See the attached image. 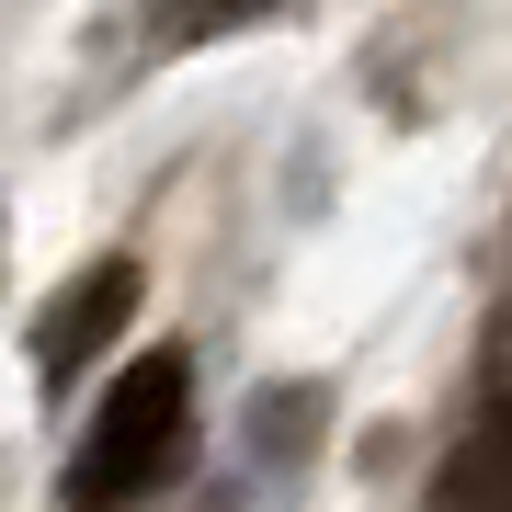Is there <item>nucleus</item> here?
Masks as SVG:
<instances>
[{"label": "nucleus", "mask_w": 512, "mask_h": 512, "mask_svg": "<svg viewBox=\"0 0 512 512\" xmlns=\"http://www.w3.org/2000/svg\"><path fill=\"white\" fill-rule=\"evenodd\" d=\"M183 421H194V353H137L126 376L103 387V410H92V433H80V456H69V512H126L160 490V467L183 456Z\"/></svg>", "instance_id": "1"}, {"label": "nucleus", "mask_w": 512, "mask_h": 512, "mask_svg": "<svg viewBox=\"0 0 512 512\" xmlns=\"http://www.w3.org/2000/svg\"><path fill=\"white\" fill-rule=\"evenodd\" d=\"M126 308H137V262H103V274H80V285L46 308V330H35V365H46V376H80V365H92V342H103Z\"/></svg>", "instance_id": "2"}, {"label": "nucleus", "mask_w": 512, "mask_h": 512, "mask_svg": "<svg viewBox=\"0 0 512 512\" xmlns=\"http://www.w3.org/2000/svg\"><path fill=\"white\" fill-rule=\"evenodd\" d=\"M501 456H512V387H501Z\"/></svg>", "instance_id": "3"}]
</instances>
